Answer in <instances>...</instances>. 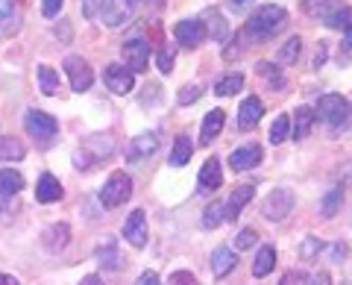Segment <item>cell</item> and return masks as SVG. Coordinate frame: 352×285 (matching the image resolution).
Listing matches in <instances>:
<instances>
[{"mask_svg": "<svg viewBox=\"0 0 352 285\" xmlns=\"http://www.w3.org/2000/svg\"><path fill=\"white\" fill-rule=\"evenodd\" d=\"M323 24L326 27H332V30H340V32H346L352 27V6H340L335 9L329 18H323Z\"/></svg>", "mask_w": 352, "mask_h": 285, "instance_id": "obj_31", "label": "cell"}, {"mask_svg": "<svg viewBox=\"0 0 352 285\" xmlns=\"http://www.w3.org/2000/svg\"><path fill=\"white\" fill-rule=\"evenodd\" d=\"M241 89H244V76H241V74H229V76H223V80L214 83V94L217 97H232Z\"/></svg>", "mask_w": 352, "mask_h": 285, "instance_id": "obj_30", "label": "cell"}, {"mask_svg": "<svg viewBox=\"0 0 352 285\" xmlns=\"http://www.w3.org/2000/svg\"><path fill=\"white\" fill-rule=\"evenodd\" d=\"M256 71L264 76V80H267L273 89H279V85H285V76H282V71L276 68V65H270V62H258L256 65Z\"/></svg>", "mask_w": 352, "mask_h": 285, "instance_id": "obj_36", "label": "cell"}, {"mask_svg": "<svg viewBox=\"0 0 352 285\" xmlns=\"http://www.w3.org/2000/svg\"><path fill=\"white\" fill-rule=\"evenodd\" d=\"M197 185H200V191H217L220 185H223V168H220L217 156L206 159V165L200 168V180H197Z\"/></svg>", "mask_w": 352, "mask_h": 285, "instance_id": "obj_16", "label": "cell"}, {"mask_svg": "<svg viewBox=\"0 0 352 285\" xmlns=\"http://www.w3.org/2000/svg\"><path fill=\"white\" fill-rule=\"evenodd\" d=\"M335 9H340V0H302V12L308 18H329L335 12Z\"/></svg>", "mask_w": 352, "mask_h": 285, "instance_id": "obj_25", "label": "cell"}, {"mask_svg": "<svg viewBox=\"0 0 352 285\" xmlns=\"http://www.w3.org/2000/svg\"><path fill=\"white\" fill-rule=\"evenodd\" d=\"M103 83H106V89L109 92H115V94H129L132 89H135V74H132L126 65H106V71H103Z\"/></svg>", "mask_w": 352, "mask_h": 285, "instance_id": "obj_9", "label": "cell"}, {"mask_svg": "<svg viewBox=\"0 0 352 285\" xmlns=\"http://www.w3.org/2000/svg\"><path fill=\"white\" fill-rule=\"evenodd\" d=\"M200 24L206 30V36H212L217 45H226L229 36H232V30H229V21L223 18L220 9H206V12L200 15Z\"/></svg>", "mask_w": 352, "mask_h": 285, "instance_id": "obj_11", "label": "cell"}, {"mask_svg": "<svg viewBox=\"0 0 352 285\" xmlns=\"http://www.w3.org/2000/svg\"><path fill=\"white\" fill-rule=\"evenodd\" d=\"M311 285H332V277H329V273H317L311 279Z\"/></svg>", "mask_w": 352, "mask_h": 285, "instance_id": "obj_49", "label": "cell"}, {"mask_svg": "<svg viewBox=\"0 0 352 285\" xmlns=\"http://www.w3.org/2000/svg\"><path fill=\"white\" fill-rule=\"evenodd\" d=\"M24 189V177L15 171V168H0V194L3 197H12Z\"/></svg>", "mask_w": 352, "mask_h": 285, "instance_id": "obj_26", "label": "cell"}, {"mask_svg": "<svg viewBox=\"0 0 352 285\" xmlns=\"http://www.w3.org/2000/svg\"><path fill=\"white\" fill-rule=\"evenodd\" d=\"M135 12V0H100V9L97 15L109 30H118L120 24H126Z\"/></svg>", "mask_w": 352, "mask_h": 285, "instance_id": "obj_5", "label": "cell"}, {"mask_svg": "<svg viewBox=\"0 0 352 285\" xmlns=\"http://www.w3.org/2000/svg\"><path fill=\"white\" fill-rule=\"evenodd\" d=\"M276 268V250H273L270 244H264L258 247V253H256V262H252V277H267V273Z\"/></svg>", "mask_w": 352, "mask_h": 285, "instance_id": "obj_23", "label": "cell"}, {"mask_svg": "<svg viewBox=\"0 0 352 285\" xmlns=\"http://www.w3.org/2000/svg\"><path fill=\"white\" fill-rule=\"evenodd\" d=\"M62 9V0H41V15L44 18H56Z\"/></svg>", "mask_w": 352, "mask_h": 285, "instance_id": "obj_43", "label": "cell"}, {"mask_svg": "<svg viewBox=\"0 0 352 285\" xmlns=\"http://www.w3.org/2000/svg\"><path fill=\"white\" fill-rule=\"evenodd\" d=\"M311 279H308V273L305 271H288L285 277L279 279V285H308Z\"/></svg>", "mask_w": 352, "mask_h": 285, "instance_id": "obj_42", "label": "cell"}, {"mask_svg": "<svg viewBox=\"0 0 352 285\" xmlns=\"http://www.w3.org/2000/svg\"><path fill=\"white\" fill-rule=\"evenodd\" d=\"M300 50H302V39H300V36H294V39H288V41H285V45H282V50H279V59L291 65V62L300 59Z\"/></svg>", "mask_w": 352, "mask_h": 285, "instance_id": "obj_37", "label": "cell"}, {"mask_svg": "<svg viewBox=\"0 0 352 285\" xmlns=\"http://www.w3.org/2000/svg\"><path fill=\"white\" fill-rule=\"evenodd\" d=\"M220 221H223V200H212L203 212V226L214 229V226H220Z\"/></svg>", "mask_w": 352, "mask_h": 285, "instance_id": "obj_35", "label": "cell"}, {"mask_svg": "<svg viewBox=\"0 0 352 285\" xmlns=\"http://www.w3.org/2000/svg\"><path fill=\"white\" fill-rule=\"evenodd\" d=\"M38 85H41V92L47 94V97H56L59 94V74L50 68V65H38Z\"/></svg>", "mask_w": 352, "mask_h": 285, "instance_id": "obj_29", "label": "cell"}, {"mask_svg": "<svg viewBox=\"0 0 352 285\" xmlns=\"http://www.w3.org/2000/svg\"><path fill=\"white\" fill-rule=\"evenodd\" d=\"M173 39L179 48L191 50V48H200V41L206 39V30L200 21H179V24L173 27Z\"/></svg>", "mask_w": 352, "mask_h": 285, "instance_id": "obj_12", "label": "cell"}, {"mask_svg": "<svg viewBox=\"0 0 352 285\" xmlns=\"http://www.w3.org/2000/svg\"><path fill=\"white\" fill-rule=\"evenodd\" d=\"M115 153V145H112V136H106V133H94V136H88L82 141V147L74 153V162H76V168L80 171H91L97 162H103L109 159Z\"/></svg>", "mask_w": 352, "mask_h": 285, "instance_id": "obj_2", "label": "cell"}, {"mask_svg": "<svg viewBox=\"0 0 352 285\" xmlns=\"http://www.w3.org/2000/svg\"><path fill=\"white\" fill-rule=\"evenodd\" d=\"M97 3H100V0H82V15L91 18L97 12Z\"/></svg>", "mask_w": 352, "mask_h": 285, "instance_id": "obj_47", "label": "cell"}, {"mask_svg": "<svg viewBox=\"0 0 352 285\" xmlns=\"http://www.w3.org/2000/svg\"><path fill=\"white\" fill-rule=\"evenodd\" d=\"M294 203L296 200H294V194L288 189H276V191L267 194V200H264V206H261V215L267 218V221L279 224L294 212Z\"/></svg>", "mask_w": 352, "mask_h": 285, "instance_id": "obj_6", "label": "cell"}, {"mask_svg": "<svg viewBox=\"0 0 352 285\" xmlns=\"http://www.w3.org/2000/svg\"><path fill=\"white\" fill-rule=\"evenodd\" d=\"M320 238H314V235H308L305 241H302V250H300V253H302V259H314L317 253H320Z\"/></svg>", "mask_w": 352, "mask_h": 285, "instance_id": "obj_41", "label": "cell"}, {"mask_svg": "<svg viewBox=\"0 0 352 285\" xmlns=\"http://www.w3.org/2000/svg\"><path fill=\"white\" fill-rule=\"evenodd\" d=\"M129 194H132V180L126 177L124 171H115L103 185L100 203L106 206V209H118V206H124L129 200Z\"/></svg>", "mask_w": 352, "mask_h": 285, "instance_id": "obj_4", "label": "cell"}, {"mask_svg": "<svg viewBox=\"0 0 352 285\" xmlns=\"http://www.w3.org/2000/svg\"><path fill=\"white\" fill-rule=\"evenodd\" d=\"M197 97H203V83H188V85H182L179 94H176V101H179V106H191Z\"/></svg>", "mask_w": 352, "mask_h": 285, "instance_id": "obj_38", "label": "cell"}, {"mask_svg": "<svg viewBox=\"0 0 352 285\" xmlns=\"http://www.w3.org/2000/svg\"><path fill=\"white\" fill-rule=\"evenodd\" d=\"M288 136H291V118L279 115L276 120H273V127H270V145H282Z\"/></svg>", "mask_w": 352, "mask_h": 285, "instance_id": "obj_34", "label": "cell"}, {"mask_svg": "<svg viewBox=\"0 0 352 285\" xmlns=\"http://www.w3.org/2000/svg\"><path fill=\"white\" fill-rule=\"evenodd\" d=\"M24 127L41 147H47L59 133V120L53 115H47V112H41V109H30V112L24 115Z\"/></svg>", "mask_w": 352, "mask_h": 285, "instance_id": "obj_3", "label": "cell"}, {"mask_svg": "<svg viewBox=\"0 0 352 285\" xmlns=\"http://www.w3.org/2000/svg\"><path fill=\"white\" fill-rule=\"evenodd\" d=\"M80 285H103V279L97 277V273H88V277H82V282Z\"/></svg>", "mask_w": 352, "mask_h": 285, "instance_id": "obj_50", "label": "cell"}, {"mask_svg": "<svg viewBox=\"0 0 352 285\" xmlns=\"http://www.w3.org/2000/svg\"><path fill=\"white\" fill-rule=\"evenodd\" d=\"M288 24V9L279 6V3H267L256 9L250 18H247V27H244V36L256 39V41H267L273 36H279Z\"/></svg>", "mask_w": 352, "mask_h": 285, "instance_id": "obj_1", "label": "cell"}, {"mask_svg": "<svg viewBox=\"0 0 352 285\" xmlns=\"http://www.w3.org/2000/svg\"><path fill=\"white\" fill-rule=\"evenodd\" d=\"M256 197V185H238V189L232 191V197L223 203V218L226 221H238V215L244 212V206Z\"/></svg>", "mask_w": 352, "mask_h": 285, "instance_id": "obj_15", "label": "cell"}, {"mask_svg": "<svg viewBox=\"0 0 352 285\" xmlns=\"http://www.w3.org/2000/svg\"><path fill=\"white\" fill-rule=\"evenodd\" d=\"M97 262H100L103 268H109V271H118V268H120V262H124V259H120V253L115 250V244H112V241H109L106 247L97 250Z\"/></svg>", "mask_w": 352, "mask_h": 285, "instance_id": "obj_33", "label": "cell"}, {"mask_svg": "<svg viewBox=\"0 0 352 285\" xmlns=\"http://www.w3.org/2000/svg\"><path fill=\"white\" fill-rule=\"evenodd\" d=\"M135 285H162V279H159V273H156V271H144V273L138 277Z\"/></svg>", "mask_w": 352, "mask_h": 285, "instance_id": "obj_45", "label": "cell"}, {"mask_svg": "<svg viewBox=\"0 0 352 285\" xmlns=\"http://www.w3.org/2000/svg\"><path fill=\"white\" fill-rule=\"evenodd\" d=\"M62 182L53 177V173H41L38 182H36V200L38 203H56L62 200Z\"/></svg>", "mask_w": 352, "mask_h": 285, "instance_id": "obj_19", "label": "cell"}, {"mask_svg": "<svg viewBox=\"0 0 352 285\" xmlns=\"http://www.w3.org/2000/svg\"><path fill=\"white\" fill-rule=\"evenodd\" d=\"M65 74H68V83H71V89L76 94L88 92V89H91V83H94L91 65H88L82 56H68V59H65Z\"/></svg>", "mask_w": 352, "mask_h": 285, "instance_id": "obj_8", "label": "cell"}, {"mask_svg": "<svg viewBox=\"0 0 352 285\" xmlns=\"http://www.w3.org/2000/svg\"><path fill=\"white\" fill-rule=\"evenodd\" d=\"M170 62H173V50L170 48H159V68H162V74L170 71Z\"/></svg>", "mask_w": 352, "mask_h": 285, "instance_id": "obj_44", "label": "cell"}, {"mask_svg": "<svg viewBox=\"0 0 352 285\" xmlns=\"http://www.w3.org/2000/svg\"><path fill=\"white\" fill-rule=\"evenodd\" d=\"M12 15V0H0V21Z\"/></svg>", "mask_w": 352, "mask_h": 285, "instance_id": "obj_48", "label": "cell"}, {"mask_svg": "<svg viewBox=\"0 0 352 285\" xmlns=\"http://www.w3.org/2000/svg\"><path fill=\"white\" fill-rule=\"evenodd\" d=\"M41 244L47 253H62V250L71 244V226L68 224H50L41 233Z\"/></svg>", "mask_w": 352, "mask_h": 285, "instance_id": "obj_14", "label": "cell"}, {"mask_svg": "<svg viewBox=\"0 0 352 285\" xmlns=\"http://www.w3.org/2000/svg\"><path fill=\"white\" fill-rule=\"evenodd\" d=\"M344 45H346V50H352V27L344 32Z\"/></svg>", "mask_w": 352, "mask_h": 285, "instance_id": "obj_53", "label": "cell"}, {"mask_svg": "<svg viewBox=\"0 0 352 285\" xmlns=\"http://www.w3.org/2000/svg\"><path fill=\"white\" fill-rule=\"evenodd\" d=\"M124 238L132 247H144L147 244V215L144 209L129 212V218L124 221Z\"/></svg>", "mask_w": 352, "mask_h": 285, "instance_id": "obj_13", "label": "cell"}, {"mask_svg": "<svg viewBox=\"0 0 352 285\" xmlns=\"http://www.w3.org/2000/svg\"><path fill=\"white\" fill-rule=\"evenodd\" d=\"M191 153H194L191 138H188V136H179V138L173 141V150H170V165H173V168H182V165H188Z\"/></svg>", "mask_w": 352, "mask_h": 285, "instance_id": "obj_27", "label": "cell"}, {"mask_svg": "<svg viewBox=\"0 0 352 285\" xmlns=\"http://www.w3.org/2000/svg\"><path fill=\"white\" fill-rule=\"evenodd\" d=\"M314 120H317L314 109H311V106H300V109H296V112H294V127H291V136H294L296 141L308 138V133H311V127H314Z\"/></svg>", "mask_w": 352, "mask_h": 285, "instance_id": "obj_21", "label": "cell"}, {"mask_svg": "<svg viewBox=\"0 0 352 285\" xmlns=\"http://www.w3.org/2000/svg\"><path fill=\"white\" fill-rule=\"evenodd\" d=\"M235 253L229 247H217L214 253H212V271H214V277H226V273H232L235 271Z\"/></svg>", "mask_w": 352, "mask_h": 285, "instance_id": "obj_24", "label": "cell"}, {"mask_svg": "<svg viewBox=\"0 0 352 285\" xmlns=\"http://www.w3.org/2000/svg\"><path fill=\"white\" fill-rule=\"evenodd\" d=\"M168 285H200V282H197V277L191 271H173Z\"/></svg>", "mask_w": 352, "mask_h": 285, "instance_id": "obj_40", "label": "cell"}, {"mask_svg": "<svg viewBox=\"0 0 352 285\" xmlns=\"http://www.w3.org/2000/svg\"><path fill=\"white\" fill-rule=\"evenodd\" d=\"M120 53H124V65L132 74H144L147 71V65H150V45L144 39H129Z\"/></svg>", "mask_w": 352, "mask_h": 285, "instance_id": "obj_10", "label": "cell"}, {"mask_svg": "<svg viewBox=\"0 0 352 285\" xmlns=\"http://www.w3.org/2000/svg\"><path fill=\"white\" fill-rule=\"evenodd\" d=\"M261 115H264V103L258 101V97H247V101L241 103V109H238V127L244 129V133L247 129H256Z\"/></svg>", "mask_w": 352, "mask_h": 285, "instance_id": "obj_18", "label": "cell"}, {"mask_svg": "<svg viewBox=\"0 0 352 285\" xmlns=\"http://www.w3.org/2000/svg\"><path fill=\"white\" fill-rule=\"evenodd\" d=\"M229 3H232V6H235V9H244V6H247V3H250V0H229Z\"/></svg>", "mask_w": 352, "mask_h": 285, "instance_id": "obj_54", "label": "cell"}, {"mask_svg": "<svg viewBox=\"0 0 352 285\" xmlns=\"http://www.w3.org/2000/svg\"><path fill=\"white\" fill-rule=\"evenodd\" d=\"M340 203H344V189H340V185H335V189L326 191V197H323V206H320L323 218H335L338 209H340Z\"/></svg>", "mask_w": 352, "mask_h": 285, "instance_id": "obj_32", "label": "cell"}, {"mask_svg": "<svg viewBox=\"0 0 352 285\" xmlns=\"http://www.w3.org/2000/svg\"><path fill=\"white\" fill-rule=\"evenodd\" d=\"M332 253H335L338 259H344V256H346V244H335V247H332Z\"/></svg>", "mask_w": 352, "mask_h": 285, "instance_id": "obj_52", "label": "cell"}, {"mask_svg": "<svg viewBox=\"0 0 352 285\" xmlns=\"http://www.w3.org/2000/svg\"><path fill=\"white\" fill-rule=\"evenodd\" d=\"M314 115H320V120L338 127V124H344V120L349 118V101L344 94H326V97H320Z\"/></svg>", "mask_w": 352, "mask_h": 285, "instance_id": "obj_7", "label": "cell"}, {"mask_svg": "<svg viewBox=\"0 0 352 285\" xmlns=\"http://www.w3.org/2000/svg\"><path fill=\"white\" fill-rule=\"evenodd\" d=\"M258 244V233L252 226H247V229H241V233L235 235V247L238 250H250V247H256Z\"/></svg>", "mask_w": 352, "mask_h": 285, "instance_id": "obj_39", "label": "cell"}, {"mask_svg": "<svg viewBox=\"0 0 352 285\" xmlns=\"http://www.w3.org/2000/svg\"><path fill=\"white\" fill-rule=\"evenodd\" d=\"M0 285H21L12 273H0Z\"/></svg>", "mask_w": 352, "mask_h": 285, "instance_id": "obj_51", "label": "cell"}, {"mask_svg": "<svg viewBox=\"0 0 352 285\" xmlns=\"http://www.w3.org/2000/svg\"><path fill=\"white\" fill-rule=\"evenodd\" d=\"M24 156H27V147L21 145L18 138H12V136L0 138V162H18V159H24Z\"/></svg>", "mask_w": 352, "mask_h": 285, "instance_id": "obj_28", "label": "cell"}, {"mask_svg": "<svg viewBox=\"0 0 352 285\" xmlns=\"http://www.w3.org/2000/svg\"><path fill=\"white\" fill-rule=\"evenodd\" d=\"M223 56H226V59H238V56H241V36L232 41V45L226 48V53H223Z\"/></svg>", "mask_w": 352, "mask_h": 285, "instance_id": "obj_46", "label": "cell"}, {"mask_svg": "<svg viewBox=\"0 0 352 285\" xmlns=\"http://www.w3.org/2000/svg\"><path fill=\"white\" fill-rule=\"evenodd\" d=\"M159 150V133H141L129 141V147H126V159L129 162H135V159H144L150 156V153H156Z\"/></svg>", "mask_w": 352, "mask_h": 285, "instance_id": "obj_17", "label": "cell"}, {"mask_svg": "<svg viewBox=\"0 0 352 285\" xmlns=\"http://www.w3.org/2000/svg\"><path fill=\"white\" fill-rule=\"evenodd\" d=\"M261 162V147L258 145H247V147H238L232 156H229V168L232 171H250Z\"/></svg>", "mask_w": 352, "mask_h": 285, "instance_id": "obj_20", "label": "cell"}, {"mask_svg": "<svg viewBox=\"0 0 352 285\" xmlns=\"http://www.w3.org/2000/svg\"><path fill=\"white\" fill-rule=\"evenodd\" d=\"M223 109H212L206 118H203V129H200V145H208V141H214L220 136V129H223Z\"/></svg>", "mask_w": 352, "mask_h": 285, "instance_id": "obj_22", "label": "cell"}]
</instances>
